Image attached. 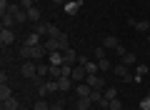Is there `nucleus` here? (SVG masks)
<instances>
[{"instance_id":"26","label":"nucleus","mask_w":150,"mask_h":110,"mask_svg":"<svg viewBox=\"0 0 150 110\" xmlns=\"http://www.w3.org/2000/svg\"><path fill=\"white\" fill-rule=\"evenodd\" d=\"M120 108H123V103H120L118 98H115V100H108V110H120Z\"/></svg>"},{"instance_id":"37","label":"nucleus","mask_w":150,"mask_h":110,"mask_svg":"<svg viewBox=\"0 0 150 110\" xmlns=\"http://www.w3.org/2000/svg\"><path fill=\"white\" fill-rule=\"evenodd\" d=\"M8 3H10V0H8Z\"/></svg>"},{"instance_id":"21","label":"nucleus","mask_w":150,"mask_h":110,"mask_svg":"<svg viewBox=\"0 0 150 110\" xmlns=\"http://www.w3.org/2000/svg\"><path fill=\"white\" fill-rule=\"evenodd\" d=\"M33 110H50V105H48V100H45V98H40V100H35Z\"/></svg>"},{"instance_id":"20","label":"nucleus","mask_w":150,"mask_h":110,"mask_svg":"<svg viewBox=\"0 0 150 110\" xmlns=\"http://www.w3.org/2000/svg\"><path fill=\"white\" fill-rule=\"evenodd\" d=\"M8 98H13L10 85H0V100H8Z\"/></svg>"},{"instance_id":"17","label":"nucleus","mask_w":150,"mask_h":110,"mask_svg":"<svg viewBox=\"0 0 150 110\" xmlns=\"http://www.w3.org/2000/svg\"><path fill=\"white\" fill-rule=\"evenodd\" d=\"M50 75V63H38V78H48Z\"/></svg>"},{"instance_id":"19","label":"nucleus","mask_w":150,"mask_h":110,"mask_svg":"<svg viewBox=\"0 0 150 110\" xmlns=\"http://www.w3.org/2000/svg\"><path fill=\"white\" fill-rule=\"evenodd\" d=\"M28 20L30 23H40V10H38V8H30V10H28Z\"/></svg>"},{"instance_id":"33","label":"nucleus","mask_w":150,"mask_h":110,"mask_svg":"<svg viewBox=\"0 0 150 110\" xmlns=\"http://www.w3.org/2000/svg\"><path fill=\"white\" fill-rule=\"evenodd\" d=\"M95 58H98V60L105 58V48H95Z\"/></svg>"},{"instance_id":"28","label":"nucleus","mask_w":150,"mask_h":110,"mask_svg":"<svg viewBox=\"0 0 150 110\" xmlns=\"http://www.w3.org/2000/svg\"><path fill=\"white\" fill-rule=\"evenodd\" d=\"M115 98H118V90H115V88H108L105 90V100H115Z\"/></svg>"},{"instance_id":"8","label":"nucleus","mask_w":150,"mask_h":110,"mask_svg":"<svg viewBox=\"0 0 150 110\" xmlns=\"http://www.w3.org/2000/svg\"><path fill=\"white\" fill-rule=\"evenodd\" d=\"M0 23H3L5 30H13V25H18V23H15V15H10V13H0Z\"/></svg>"},{"instance_id":"18","label":"nucleus","mask_w":150,"mask_h":110,"mask_svg":"<svg viewBox=\"0 0 150 110\" xmlns=\"http://www.w3.org/2000/svg\"><path fill=\"white\" fill-rule=\"evenodd\" d=\"M93 105V100L90 98H78V103H75V110H88Z\"/></svg>"},{"instance_id":"32","label":"nucleus","mask_w":150,"mask_h":110,"mask_svg":"<svg viewBox=\"0 0 150 110\" xmlns=\"http://www.w3.org/2000/svg\"><path fill=\"white\" fill-rule=\"evenodd\" d=\"M20 5L25 8V10H30V8H35V3H33V0H20Z\"/></svg>"},{"instance_id":"15","label":"nucleus","mask_w":150,"mask_h":110,"mask_svg":"<svg viewBox=\"0 0 150 110\" xmlns=\"http://www.w3.org/2000/svg\"><path fill=\"white\" fill-rule=\"evenodd\" d=\"M23 45H40V35H38V33L35 30H33V33H28V35H25V43H23Z\"/></svg>"},{"instance_id":"23","label":"nucleus","mask_w":150,"mask_h":110,"mask_svg":"<svg viewBox=\"0 0 150 110\" xmlns=\"http://www.w3.org/2000/svg\"><path fill=\"white\" fill-rule=\"evenodd\" d=\"M25 20H28V10L23 8V10H18V13H15V23H18V25H23Z\"/></svg>"},{"instance_id":"13","label":"nucleus","mask_w":150,"mask_h":110,"mask_svg":"<svg viewBox=\"0 0 150 110\" xmlns=\"http://www.w3.org/2000/svg\"><path fill=\"white\" fill-rule=\"evenodd\" d=\"M58 85H60V93H68V90H73V78L63 75V78L58 80Z\"/></svg>"},{"instance_id":"4","label":"nucleus","mask_w":150,"mask_h":110,"mask_svg":"<svg viewBox=\"0 0 150 110\" xmlns=\"http://www.w3.org/2000/svg\"><path fill=\"white\" fill-rule=\"evenodd\" d=\"M13 43H15V33H13V30H5V28H3V30H0V45L8 48V45H13Z\"/></svg>"},{"instance_id":"11","label":"nucleus","mask_w":150,"mask_h":110,"mask_svg":"<svg viewBox=\"0 0 150 110\" xmlns=\"http://www.w3.org/2000/svg\"><path fill=\"white\" fill-rule=\"evenodd\" d=\"M118 48H120L118 35H105V50H118Z\"/></svg>"},{"instance_id":"6","label":"nucleus","mask_w":150,"mask_h":110,"mask_svg":"<svg viewBox=\"0 0 150 110\" xmlns=\"http://www.w3.org/2000/svg\"><path fill=\"white\" fill-rule=\"evenodd\" d=\"M85 83L90 85L93 90H103V85H105V80H103L100 75H88V78H85Z\"/></svg>"},{"instance_id":"25","label":"nucleus","mask_w":150,"mask_h":110,"mask_svg":"<svg viewBox=\"0 0 150 110\" xmlns=\"http://www.w3.org/2000/svg\"><path fill=\"white\" fill-rule=\"evenodd\" d=\"M135 63H138V58H135L133 53H125L123 55V65H135Z\"/></svg>"},{"instance_id":"34","label":"nucleus","mask_w":150,"mask_h":110,"mask_svg":"<svg viewBox=\"0 0 150 110\" xmlns=\"http://www.w3.org/2000/svg\"><path fill=\"white\" fill-rule=\"evenodd\" d=\"M50 110H63V105H60V103H55V105H50Z\"/></svg>"},{"instance_id":"3","label":"nucleus","mask_w":150,"mask_h":110,"mask_svg":"<svg viewBox=\"0 0 150 110\" xmlns=\"http://www.w3.org/2000/svg\"><path fill=\"white\" fill-rule=\"evenodd\" d=\"M23 75H25L28 80L38 78V65H35V63H30V60H25V63H23Z\"/></svg>"},{"instance_id":"36","label":"nucleus","mask_w":150,"mask_h":110,"mask_svg":"<svg viewBox=\"0 0 150 110\" xmlns=\"http://www.w3.org/2000/svg\"><path fill=\"white\" fill-rule=\"evenodd\" d=\"M148 43H150V33H148Z\"/></svg>"},{"instance_id":"27","label":"nucleus","mask_w":150,"mask_h":110,"mask_svg":"<svg viewBox=\"0 0 150 110\" xmlns=\"http://www.w3.org/2000/svg\"><path fill=\"white\" fill-rule=\"evenodd\" d=\"M85 70H88V75H98V63H90V60H88Z\"/></svg>"},{"instance_id":"35","label":"nucleus","mask_w":150,"mask_h":110,"mask_svg":"<svg viewBox=\"0 0 150 110\" xmlns=\"http://www.w3.org/2000/svg\"><path fill=\"white\" fill-rule=\"evenodd\" d=\"M50 3H55V5H60V3H65V0H50Z\"/></svg>"},{"instance_id":"24","label":"nucleus","mask_w":150,"mask_h":110,"mask_svg":"<svg viewBox=\"0 0 150 110\" xmlns=\"http://www.w3.org/2000/svg\"><path fill=\"white\" fill-rule=\"evenodd\" d=\"M135 30H140V33H150V23H148V20H138V23H135Z\"/></svg>"},{"instance_id":"9","label":"nucleus","mask_w":150,"mask_h":110,"mask_svg":"<svg viewBox=\"0 0 150 110\" xmlns=\"http://www.w3.org/2000/svg\"><path fill=\"white\" fill-rule=\"evenodd\" d=\"M75 93H78V98H90L93 95V88L88 83H78L75 85Z\"/></svg>"},{"instance_id":"12","label":"nucleus","mask_w":150,"mask_h":110,"mask_svg":"<svg viewBox=\"0 0 150 110\" xmlns=\"http://www.w3.org/2000/svg\"><path fill=\"white\" fill-rule=\"evenodd\" d=\"M3 110H20V100L13 95V98H8V100H3Z\"/></svg>"},{"instance_id":"5","label":"nucleus","mask_w":150,"mask_h":110,"mask_svg":"<svg viewBox=\"0 0 150 110\" xmlns=\"http://www.w3.org/2000/svg\"><path fill=\"white\" fill-rule=\"evenodd\" d=\"M70 78H73V83H83V80L88 78V70L83 68V65H75V68H73V75H70Z\"/></svg>"},{"instance_id":"30","label":"nucleus","mask_w":150,"mask_h":110,"mask_svg":"<svg viewBox=\"0 0 150 110\" xmlns=\"http://www.w3.org/2000/svg\"><path fill=\"white\" fill-rule=\"evenodd\" d=\"M38 95H40V98H45V95H48V85H45V83L38 85Z\"/></svg>"},{"instance_id":"2","label":"nucleus","mask_w":150,"mask_h":110,"mask_svg":"<svg viewBox=\"0 0 150 110\" xmlns=\"http://www.w3.org/2000/svg\"><path fill=\"white\" fill-rule=\"evenodd\" d=\"M112 73L118 75L120 80H125V83H135V75H130L128 65H115V68H112Z\"/></svg>"},{"instance_id":"31","label":"nucleus","mask_w":150,"mask_h":110,"mask_svg":"<svg viewBox=\"0 0 150 110\" xmlns=\"http://www.w3.org/2000/svg\"><path fill=\"white\" fill-rule=\"evenodd\" d=\"M18 10H23V5H15V3H10V5H8V13H10V15H15Z\"/></svg>"},{"instance_id":"10","label":"nucleus","mask_w":150,"mask_h":110,"mask_svg":"<svg viewBox=\"0 0 150 110\" xmlns=\"http://www.w3.org/2000/svg\"><path fill=\"white\" fill-rule=\"evenodd\" d=\"M48 63H50V65H65V55H63V50L50 53V55H48Z\"/></svg>"},{"instance_id":"7","label":"nucleus","mask_w":150,"mask_h":110,"mask_svg":"<svg viewBox=\"0 0 150 110\" xmlns=\"http://www.w3.org/2000/svg\"><path fill=\"white\" fill-rule=\"evenodd\" d=\"M80 8H83V0H68L65 3V15H75Z\"/></svg>"},{"instance_id":"1","label":"nucleus","mask_w":150,"mask_h":110,"mask_svg":"<svg viewBox=\"0 0 150 110\" xmlns=\"http://www.w3.org/2000/svg\"><path fill=\"white\" fill-rule=\"evenodd\" d=\"M45 50H48V48H45V43H40V45H23L20 48V55L25 60H40V58H45Z\"/></svg>"},{"instance_id":"29","label":"nucleus","mask_w":150,"mask_h":110,"mask_svg":"<svg viewBox=\"0 0 150 110\" xmlns=\"http://www.w3.org/2000/svg\"><path fill=\"white\" fill-rule=\"evenodd\" d=\"M140 110H150V95H145V98L140 100Z\"/></svg>"},{"instance_id":"14","label":"nucleus","mask_w":150,"mask_h":110,"mask_svg":"<svg viewBox=\"0 0 150 110\" xmlns=\"http://www.w3.org/2000/svg\"><path fill=\"white\" fill-rule=\"evenodd\" d=\"M63 55H65V63H68V65H78V53H75L73 48H68Z\"/></svg>"},{"instance_id":"16","label":"nucleus","mask_w":150,"mask_h":110,"mask_svg":"<svg viewBox=\"0 0 150 110\" xmlns=\"http://www.w3.org/2000/svg\"><path fill=\"white\" fill-rule=\"evenodd\" d=\"M45 48H48V53L60 50V40H58V38H48V40H45Z\"/></svg>"},{"instance_id":"22","label":"nucleus","mask_w":150,"mask_h":110,"mask_svg":"<svg viewBox=\"0 0 150 110\" xmlns=\"http://www.w3.org/2000/svg\"><path fill=\"white\" fill-rule=\"evenodd\" d=\"M98 70H100V73H108V70H112V65L108 63V58H103V60H98Z\"/></svg>"}]
</instances>
